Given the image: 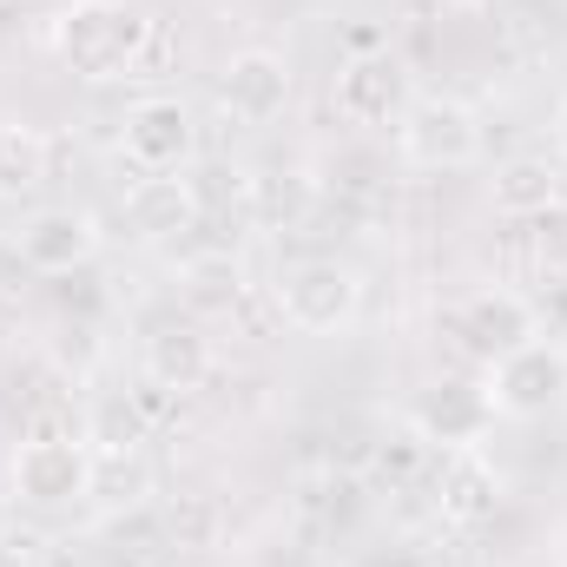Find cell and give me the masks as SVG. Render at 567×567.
<instances>
[{
    "instance_id": "cell-6",
    "label": "cell",
    "mask_w": 567,
    "mask_h": 567,
    "mask_svg": "<svg viewBox=\"0 0 567 567\" xmlns=\"http://www.w3.org/2000/svg\"><path fill=\"white\" fill-rule=\"evenodd\" d=\"M330 100H337V113H343L350 126H396L416 93H410V66H403L390 47H363V53H350V60L337 66Z\"/></svg>"
},
{
    "instance_id": "cell-5",
    "label": "cell",
    "mask_w": 567,
    "mask_h": 567,
    "mask_svg": "<svg viewBox=\"0 0 567 567\" xmlns=\"http://www.w3.org/2000/svg\"><path fill=\"white\" fill-rule=\"evenodd\" d=\"M363 310V278L337 258H303L278 278V317L303 337H337Z\"/></svg>"
},
{
    "instance_id": "cell-3",
    "label": "cell",
    "mask_w": 567,
    "mask_h": 567,
    "mask_svg": "<svg viewBox=\"0 0 567 567\" xmlns=\"http://www.w3.org/2000/svg\"><path fill=\"white\" fill-rule=\"evenodd\" d=\"M396 152L416 172H462L482 158V120L449 93H416L410 113L396 120Z\"/></svg>"
},
{
    "instance_id": "cell-14",
    "label": "cell",
    "mask_w": 567,
    "mask_h": 567,
    "mask_svg": "<svg viewBox=\"0 0 567 567\" xmlns=\"http://www.w3.org/2000/svg\"><path fill=\"white\" fill-rule=\"evenodd\" d=\"M205 370H212V343H205V330H192V323H165V330H152L145 337V383L152 390H198L205 383Z\"/></svg>"
},
{
    "instance_id": "cell-1",
    "label": "cell",
    "mask_w": 567,
    "mask_h": 567,
    "mask_svg": "<svg viewBox=\"0 0 567 567\" xmlns=\"http://www.w3.org/2000/svg\"><path fill=\"white\" fill-rule=\"evenodd\" d=\"M152 20H145L133 0H73L60 20H53V53L73 80L86 86H113V80H133L145 73V47H152Z\"/></svg>"
},
{
    "instance_id": "cell-2",
    "label": "cell",
    "mask_w": 567,
    "mask_h": 567,
    "mask_svg": "<svg viewBox=\"0 0 567 567\" xmlns=\"http://www.w3.org/2000/svg\"><path fill=\"white\" fill-rule=\"evenodd\" d=\"M7 482H13V502H27V508H73L93 495L100 455L80 435H27L7 462Z\"/></svg>"
},
{
    "instance_id": "cell-16",
    "label": "cell",
    "mask_w": 567,
    "mask_h": 567,
    "mask_svg": "<svg viewBox=\"0 0 567 567\" xmlns=\"http://www.w3.org/2000/svg\"><path fill=\"white\" fill-rule=\"evenodd\" d=\"M53 172V145L40 126H20V120H0V198H27L40 192Z\"/></svg>"
},
{
    "instance_id": "cell-12",
    "label": "cell",
    "mask_w": 567,
    "mask_h": 567,
    "mask_svg": "<svg viewBox=\"0 0 567 567\" xmlns=\"http://www.w3.org/2000/svg\"><path fill=\"white\" fill-rule=\"evenodd\" d=\"M488 423H495L488 390H482V383H462V377L429 383L423 396L410 403V429H416L423 442H435V449H475Z\"/></svg>"
},
{
    "instance_id": "cell-15",
    "label": "cell",
    "mask_w": 567,
    "mask_h": 567,
    "mask_svg": "<svg viewBox=\"0 0 567 567\" xmlns=\"http://www.w3.org/2000/svg\"><path fill=\"white\" fill-rule=\"evenodd\" d=\"M488 198H495L502 218H542L561 198V172L548 158H508V165H495Z\"/></svg>"
},
{
    "instance_id": "cell-9",
    "label": "cell",
    "mask_w": 567,
    "mask_h": 567,
    "mask_svg": "<svg viewBox=\"0 0 567 567\" xmlns=\"http://www.w3.org/2000/svg\"><path fill=\"white\" fill-rule=\"evenodd\" d=\"M423 488L435 495L442 522H455V528H482L502 508V475L482 449H435Z\"/></svg>"
},
{
    "instance_id": "cell-7",
    "label": "cell",
    "mask_w": 567,
    "mask_h": 567,
    "mask_svg": "<svg viewBox=\"0 0 567 567\" xmlns=\"http://www.w3.org/2000/svg\"><path fill=\"white\" fill-rule=\"evenodd\" d=\"M488 403L495 416H548L555 403H567V350L561 343H522L502 363H488Z\"/></svg>"
},
{
    "instance_id": "cell-19",
    "label": "cell",
    "mask_w": 567,
    "mask_h": 567,
    "mask_svg": "<svg viewBox=\"0 0 567 567\" xmlns=\"http://www.w3.org/2000/svg\"><path fill=\"white\" fill-rule=\"evenodd\" d=\"M462 7H482V0H462Z\"/></svg>"
},
{
    "instance_id": "cell-4",
    "label": "cell",
    "mask_w": 567,
    "mask_h": 567,
    "mask_svg": "<svg viewBox=\"0 0 567 567\" xmlns=\"http://www.w3.org/2000/svg\"><path fill=\"white\" fill-rule=\"evenodd\" d=\"M442 330H449V343L468 357V363H502L508 350H522V343H535L542 337V310L522 297V290H475V297H462L449 317H442Z\"/></svg>"
},
{
    "instance_id": "cell-17",
    "label": "cell",
    "mask_w": 567,
    "mask_h": 567,
    "mask_svg": "<svg viewBox=\"0 0 567 567\" xmlns=\"http://www.w3.org/2000/svg\"><path fill=\"white\" fill-rule=\"evenodd\" d=\"M535 225V251H542V265L548 271H567V192L542 212V218H528Z\"/></svg>"
},
{
    "instance_id": "cell-20",
    "label": "cell",
    "mask_w": 567,
    "mask_h": 567,
    "mask_svg": "<svg viewBox=\"0 0 567 567\" xmlns=\"http://www.w3.org/2000/svg\"><path fill=\"white\" fill-rule=\"evenodd\" d=\"M0 7H7V0H0Z\"/></svg>"
},
{
    "instance_id": "cell-11",
    "label": "cell",
    "mask_w": 567,
    "mask_h": 567,
    "mask_svg": "<svg viewBox=\"0 0 567 567\" xmlns=\"http://www.w3.org/2000/svg\"><path fill=\"white\" fill-rule=\"evenodd\" d=\"M93 251H100V225H93V212H80V205L33 212V218L20 225V265L40 271V278H73Z\"/></svg>"
},
{
    "instance_id": "cell-10",
    "label": "cell",
    "mask_w": 567,
    "mask_h": 567,
    "mask_svg": "<svg viewBox=\"0 0 567 567\" xmlns=\"http://www.w3.org/2000/svg\"><path fill=\"white\" fill-rule=\"evenodd\" d=\"M218 106L238 126H271V120H284V106H290V60L271 53V47L231 53L225 73H218Z\"/></svg>"
},
{
    "instance_id": "cell-13",
    "label": "cell",
    "mask_w": 567,
    "mask_h": 567,
    "mask_svg": "<svg viewBox=\"0 0 567 567\" xmlns=\"http://www.w3.org/2000/svg\"><path fill=\"white\" fill-rule=\"evenodd\" d=\"M126 218L140 238H185L205 225V192L185 172H140L126 192Z\"/></svg>"
},
{
    "instance_id": "cell-18",
    "label": "cell",
    "mask_w": 567,
    "mask_h": 567,
    "mask_svg": "<svg viewBox=\"0 0 567 567\" xmlns=\"http://www.w3.org/2000/svg\"><path fill=\"white\" fill-rule=\"evenodd\" d=\"M555 145H561V158H567V100L555 106Z\"/></svg>"
},
{
    "instance_id": "cell-8",
    "label": "cell",
    "mask_w": 567,
    "mask_h": 567,
    "mask_svg": "<svg viewBox=\"0 0 567 567\" xmlns=\"http://www.w3.org/2000/svg\"><path fill=\"white\" fill-rule=\"evenodd\" d=\"M120 152L133 158V172H185L192 152H198L192 106L178 93H145L120 126Z\"/></svg>"
}]
</instances>
